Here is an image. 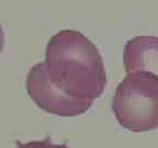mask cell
Listing matches in <instances>:
<instances>
[{
	"label": "cell",
	"mask_w": 158,
	"mask_h": 148,
	"mask_svg": "<svg viewBox=\"0 0 158 148\" xmlns=\"http://www.w3.org/2000/svg\"><path fill=\"white\" fill-rule=\"evenodd\" d=\"M44 65L52 84L72 98L94 101L106 86V72L98 48L75 30H63L51 37Z\"/></svg>",
	"instance_id": "6da1fadb"
},
{
	"label": "cell",
	"mask_w": 158,
	"mask_h": 148,
	"mask_svg": "<svg viewBox=\"0 0 158 148\" xmlns=\"http://www.w3.org/2000/svg\"><path fill=\"white\" fill-rule=\"evenodd\" d=\"M17 148H69L66 144H54L47 137L41 141H32L27 143H17Z\"/></svg>",
	"instance_id": "5b68a950"
},
{
	"label": "cell",
	"mask_w": 158,
	"mask_h": 148,
	"mask_svg": "<svg viewBox=\"0 0 158 148\" xmlns=\"http://www.w3.org/2000/svg\"><path fill=\"white\" fill-rule=\"evenodd\" d=\"M116 121L132 132L158 127V77L148 72L127 74L112 99Z\"/></svg>",
	"instance_id": "7a4b0ae2"
},
{
	"label": "cell",
	"mask_w": 158,
	"mask_h": 148,
	"mask_svg": "<svg viewBox=\"0 0 158 148\" xmlns=\"http://www.w3.org/2000/svg\"><path fill=\"white\" fill-rule=\"evenodd\" d=\"M3 46H5V34H3V30L2 27L0 24V54L2 52Z\"/></svg>",
	"instance_id": "8992f818"
},
{
	"label": "cell",
	"mask_w": 158,
	"mask_h": 148,
	"mask_svg": "<svg viewBox=\"0 0 158 148\" xmlns=\"http://www.w3.org/2000/svg\"><path fill=\"white\" fill-rule=\"evenodd\" d=\"M27 91L39 108L58 116L81 115L94 104V101L72 98L55 87L47 76L44 63L34 65L30 69Z\"/></svg>",
	"instance_id": "3957f363"
},
{
	"label": "cell",
	"mask_w": 158,
	"mask_h": 148,
	"mask_svg": "<svg viewBox=\"0 0 158 148\" xmlns=\"http://www.w3.org/2000/svg\"><path fill=\"white\" fill-rule=\"evenodd\" d=\"M123 60L127 74L148 72L158 77V37L142 35L130 39L124 47Z\"/></svg>",
	"instance_id": "277c9868"
}]
</instances>
